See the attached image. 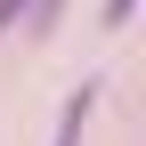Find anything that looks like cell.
<instances>
[{"mask_svg": "<svg viewBox=\"0 0 146 146\" xmlns=\"http://www.w3.org/2000/svg\"><path fill=\"white\" fill-rule=\"evenodd\" d=\"M81 122H89V89L65 106V122H57V146H81Z\"/></svg>", "mask_w": 146, "mask_h": 146, "instance_id": "6da1fadb", "label": "cell"}, {"mask_svg": "<svg viewBox=\"0 0 146 146\" xmlns=\"http://www.w3.org/2000/svg\"><path fill=\"white\" fill-rule=\"evenodd\" d=\"M130 8L138 0H106V25H130Z\"/></svg>", "mask_w": 146, "mask_h": 146, "instance_id": "7a4b0ae2", "label": "cell"}, {"mask_svg": "<svg viewBox=\"0 0 146 146\" xmlns=\"http://www.w3.org/2000/svg\"><path fill=\"white\" fill-rule=\"evenodd\" d=\"M16 16H33V0H0V25H16Z\"/></svg>", "mask_w": 146, "mask_h": 146, "instance_id": "3957f363", "label": "cell"}]
</instances>
